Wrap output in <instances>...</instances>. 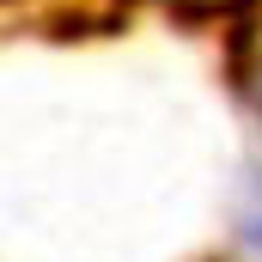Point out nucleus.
I'll return each mask as SVG.
<instances>
[{
    "label": "nucleus",
    "mask_w": 262,
    "mask_h": 262,
    "mask_svg": "<svg viewBox=\"0 0 262 262\" xmlns=\"http://www.w3.org/2000/svg\"><path fill=\"white\" fill-rule=\"evenodd\" d=\"M226 73H232V92L262 116V0L238 6V25L226 37Z\"/></svg>",
    "instance_id": "2"
},
{
    "label": "nucleus",
    "mask_w": 262,
    "mask_h": 262,
    "mask_svg": "<svg viewBox=\"0 0 262 262\" xmlns=\"http://www.w3.org/2000/svg\"><path fill=\"white\" fill-rule=\"evenodd\" d=\"M122 18H128V0H6V31L49 37V43L110 37Z\"/></svg>",
    "instance_id": "1"
},
{
    "label": "nucleus",
    "mask_w": 262,
    "mask_h": 262,
    "mask_svg": "<svg viewBox=\"0 0 262 262\" xmlns=\"http://www.w3.org/2000/svg\"><path fill=\"white\" fill-rule=\"evenodd\" d=\"M238 232H244V244L262 256V177L250 183V195H244V220H238Z\"/></svg>",
    "instance_id": "3"
},
{
    "label": "nucleus",
    "mask_w": 262,
    "mask_h": 262,
    "mask_svg": "<svg viewBox=\"0 0 262 262\" xmlns=\"http://www.w3.org/2000/svg\"><path fill=\"white\" fill-rule=\"evenodd\" d=\"M177 6H244V0H177Z\"/></svg>",
    "instance_id": "4"
}]
</instances>
